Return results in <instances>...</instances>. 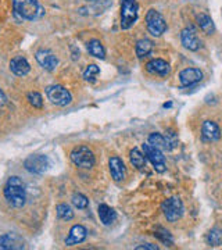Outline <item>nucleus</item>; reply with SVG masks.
<instances>
[{
	"instance_id": "nucleus-1",
	"label": "nucleus",
	"mask_w": 222,
	"mask_h": 250,
	"mask_svg": "<svg viewBox=\"0 0 222 250\" xmlns=\"http://www.w3.org/2000/svg\"><path fill=\"white\" fill-rule=\"evenodd\" d=\"M4 197L11 207L21 208L27 202V192L25 185L20 177H10L6 187H4Z\"/></svg>"
},
{
	"instance_id": "nucleus-2",
	"label": "nucleus",
	"mask_w": 222,
	"mask_h": 250,
	"mask_svg": "<svg viewBox=\"0 0 222 250\" xmlns=\"http://www.w3.org/2000/svg\"><path fill=\"white\" fill-rule=\"evenodd\" d=\"M13 9L24 20H35L40 16L42 7L38 0H13Z\"/></svg>"
},
{
	"instance_id": "nucleus-3",
	"label": "nucleus",
	"mask_w": 222,
	"mask_h": 250,
	"mask_svg": "<svg viewBox=\"0 0 222 250\" xmlns=\"http://www.w3.org/2000/svg\"><path fill=\"white\" fill-rule=\"evenodd\" d=\"M139 4L136 0H121V28L129 29L138 21Z\"/></svg>"
},
{
	"instance_id": "nucleus-4",
	"label": "nucleus",
	"mask_w": 222,
	"mask_h": 250,
	"mask_svg": "<svg viewBox=\"0 0 222 250\" xmlns=\"http://www.w3.org/2000/svg\"><path fill=\"white\" fill-rule=\"evenodd\" d=\"M161 210H162L164 217L168 220L169 223H175V221H178L183 215L185 207H183V203H182V200L179 197L172 196L162 202Z\"/></svg>"
},
{
	"instance_id": "nucleus-5",
	"label": "nucleus",
	"mask_w": 222,
	"mask_h": 250,
	"mask_svg": "<svg viewBox=\"0 0 222 250\" xmlns=\"http://www.w3.org/2000/svg\"><path fill=\"white\" fill-rule=\"evenodd\" d=\"M144 20H146V27L150 35L159 38L167 31V22L160 11L154 9L149 10Z\"/></svg>"
},
{
	"instance_id": "nucleus-6",
	"label": "nucleus",
	"mask_w": 222,
	"mask_h": 250,
	"mask_svg": "<svg viewBox=\"0 0 222 250\" xmlns=\"http://www.w3.org/2000/svg\"><path fill=\"white\" fill-rule=\"evenodd\" d=\"M143 154L147 160L150 161L157 172H164L165 171V156L162 154V150L154 147L150 143H143Z\"/></svg>"
},
{
	"instance_id": "nucleus-7",
	"label": "nucleus",
	"mask_w": 222,
	"mask_h": 250,
	"mask_svg": "<svg viewBox=\"0 0 222 250\" xmlns=\"http://www.w3.org/2000/svg\"><path fill=\"white\" fill-rule=\"evenodd\" d=\"M46 96L47 99L56 104V106H68L72 102V96L70 93V90H67L61 85H52V86H47L46 89Z\"/></svg>"
},
{
	"instance_id": "nucleus-8",
	"label": "nucleus",
	"mask_w": 222,
	"mask_h": 250,
	"mask_svg": "<svg viewBox=\"0 0 222 250\" xmlns=\"http://www.w3.org/2000/svg\"><path fill=\"white\" fill-rule=\"evenodd\" d=\"M147 142L153 145L154 147L160 149V150L169 152V150L175 149L178 146V138L174 132H168L167 135L154 132V134H151L149 136V141Z\"/></svg>"
},
{
	"instance_id": "nucleus-9",
	"label": "nucleus",
	"mask_w": 222,
	"mask_h": 250,
	"mask_svg": "<svg viewBox=\"0 0 222 250\" xmlns=\"http://www.w3.org/2000/svg\"><path fill=\"white\" fill-rule=\"evenodd\" d=\"M71 160L80 168H92L95 166L93 152L86 146L75 147L71 152Z\"/></svg>"
},
{
	"instance_id": "nucleus-10",
	"label": "nucleus",
	"mask_w": 222,
	"mask_h": 250,
	"mask_svg": "<svg viewBox=\"0 0 222 250\" xmlns=\"http://www.w3.org/2000/svg\"><path fill=\"white\" fill-rule=\"evenodd\" d=\"M49 166H50V161L44 154H32L24 161L25 170L29 171L31 174H38V175L44 174L49 168Z\"/></svg>"
},
{
	"instance_id": "nucleus-11",
	"label": "nucleus",
	"mask_w": 222,
	"mask_h": 250,
	"mask_svg": "<svg viewBox=\"0 0 222 250\" xmlns=\"http://www.w3.org/2000/svg\"><path fill=\"white\" fill-rule=\"evenodd\" d=\"M181 42H182L183 47L190 52H197L202 47V41L199 39L196 31L192 27L185 28L181 32Z\"/></svg>"
},
{
	"instance_id": "nucleus-12",
	"label": "nucleus",
	"mask_w": 222,
	"mask_h": 250,
	"mask_svg": "<svg viewBox=\"0 0 222 250\" xmlns=\"http://www.w3.org/2000/svg\"><path fill=\"white\" fill-rule=\"evenodd\" d=\"M35 59L36 62H39V65L43 67L44 70H47V71H53V70H56V67L59 65V59L47 49L38 50L35 53Z\"/></svg>"
},
{
	"instance_id": "nucleus-13",
	"label": "nucleus",
	"mask_w": 222,
	"mask_h": 250,
	"mask_svg": "<svg viewBox=\"0 0 222 250\" xmlns=\"http://www.w3.org/2000/svg\"><path fill=\"white\" fill-rule=\"evenodd\" d=\"M24 248H25L24 241L17 233L10 232L0 236V249L1 250H20Z\"/></svg>"
},
{
	"instance_id": "nucleus-14",
	"label": "nucleus",
	"mask_w": 222,
	"mask_h": 250,
	"mask_svg": "<svg viewBox=\"0 0 222 250\" xmlns=\"http://www.w3.org/2000/svg\"><path fill=\"white\" fill-rule=\"evenodd\" d=\"M202 80H203V72L199 68H185L179 72V81H181V85L183 86L195 85Z\"/></svg>"
},
{
	"instance_id": "nucleus-15",
	"label": "nucleus",
	"mask_w": 222,
	"mask_h": 250,
	"mask_svg": "<svg viewBox=\"0 0 222 250\" xmlns=\"http://www.w3.org/2000/svg\"><path fill=\"white\" fill-rule=\"evenodd\" d=\"M202 138L205 142H215L221 138V129L214 121H204L202 126Z\"/></svg>"
},
{
	"instance_id": "nucleus-16",
	"label": "nucleus",
	"mask_w": 222,
	"mask_h": 250,
	"mask_svg": "<svg viewBox=\"0 0 222 250\" xmlns=\"http://www.w3.org/2000/svg\"><path fill=\"white\" fill-rule=\"evenodd\" d=\"M146 70L154 74V75H160V77H167L169 72H171V67L165 60L162 59H154L146 64Z\"/></svg>"
},
{
	"instance_id": "nucleus-17",
	"label": "nucleus",
	"mask_w": 222,
	"mask_h": 250,
	"mask_svg": "<svg viewBox=\"0 0 222 250\" xmlns=\"http://www.w3.org/2000/svg\"><path fill=\"white\" fill-rule=\"evenodd\" d=\"M88 236V229L83 227V225H74L70 233H68V238L65 239V245L67 246H74V245H78L86 239Z\"/></svg>"
},
{
	"instance_id": "nucleus-18",
	"label": "nucleus",
	"mask_w": 222,
	"mask_h": 250,
	"mask_svg": "<svg viewBox=\"0 0 222 250\" xmlns=\"http://www.w3.org/2000/svg\"><path fill=\"white\" fill-rule=\"evenodd\" d=\"M108 166H110L111 177L116 182L124 181L125 175H126V168H125L124 161L121 160L120 157H111L110 161H108Z\"/></svg>"
},
{
	"instance_id": "nucleus-19",
	"label": "nucleus",
	"mask_w": 222,
	"mask_h": 250,
	"mask_svg": "<svg viewBox=\"0 0 222 250\" xmlns=\"http://www.w3.org/2000/svg\"><path fill=\"white\" fill-rule=\"evenodd\" d=\"M10 70H11L13 74H16L18 77H24V75H27L28 72H29L31 65L27 62V59H24L21 56H17V57H14L10 62Z\"/></svg>"
},
{
	"instance_id": "nucleus-20",
	"label": "nucleus",
	"mask_w": 222,
	"mask_h": 250,
	"mask_svg": "<svg viewBox=\"0 0 222 250\" xmlns=\"http://www.w3.org/2000/svg\"><path fill=\"white\" fill-rule=\"evenodd\" d=\"M196 20H197V24H199L200 29L204 32L205 35H213L214 31H215V25H214L213 18L210 17L208 14L200 13V14H197Z\"/></svg>"
},
{
	"instance_id": "nucleus-21",
	"label": "nucleus",
	"mask_w": 222,
	"mask_h": 250,
	"mask_svg": "<svg viewBox=\"0 0 222 250\" xmlns=\"http://www.w3.org/2000/svg\"><path fill=\"white\" fill-rule=\"evenodd\" d=\"M98 214L100 221L104 224V225H111V224L116 221L117 214L116 211L107 205H100L98 208Z\"/></svg>"
},
{
	"instance_id": "nucleus-22",
	"label": "nucleus",
	"mask_w": 222,
	"mask_h": 250,
	"mask_svg": "<svg viewBox=\"0 0 222 250\" xmlns=\"http://www.w3.org/2000/svg\"><path fill=\"white\" fill-rule=\"evenodd\" d=\"M153 50V42L150 39H141L136 42V46H135V52H136V56L139 59H143L146 56H149Z\"/></svg>"
},
{
	"instance_id": "nucleus-23",
	"label": "nucleus",
	"mask_w": 222,
	"mask_h": 250,
	"mask_svg": "<svg viewBox=\"0 0 222 250\" xmlns=\"http://www.w3.org/2000/svg\"><path fill=\"white\" fill-rule=\"evenodd\" d=\"M88 52L96 59H104L106 57V50L101 45V42L98 39H92L88 42Z\"/></svg>"
},
{
	"instance_id": "nucleus-24",
	"label": "nucleus",
	"mask_w": 222,
	"mask_h": 250,
	"mask_svg": "<svg viewBox=\"0 0 222 250\" xmlns=\"http://www.w3.org/2000/svg\"><path fill=\"white\" fill-rule=\"evenodd\" d=\"M129 160L132 163V166L135 168H138V170H142L146 167V157H144V154H143L139 149H132L131 153H129Z\"/></svg>"
},
{
	"instance_id": "nucleus-25",
	"label": "nucleus",
	"mask_w": 222,
	"mask_h": 250,
	"mask_svg": "<svg viewBox=\"0 0 222 250\" xmlns=\"http://www.w3.org/2000/svg\"><path fill=\"white\" fill-rule=\"evenodd\" d=\"M56 214L62 221H70L74 218V210L68 205H59L56 207Z\"/></svg>"
},
{
	"instance_id": "nucleus-26",
	"label": "nucleus",
	"mask_w": 222,
	"mask_h": 250,
	"mask_svg": "<svg viewBox=\"0 0 222 250\" xmlns=\"http://www.w3.org/2000/svg\"><path fill=\"white\" fill-rule=\"evenodd\" d=\"M207 243L210 246H220L222 245V229L221 228H214L207 235Z\"/></svg>"
},
{
	"instance_id": "nucleus-27",
	"label": "nucleus",
	"mask_w": 222,
	"mask_h": 250,
	"mask_svg": "<svg viewBox=\"0 0 222 250\" xmlns=\"http://www.w3.org/2000/svg\"><path fill=\"white\" fill-rule=\"evenodd\" d=\"M100 74V68H99L96 64H90L86 67V70L83 72V78L89 82H95L96 77Z\"/></svg>"
},
{
	"instance_id": "nucleus-28",
	"label": "nucleus",
	"mask_w": 222,
	"mask_h": 250,
	"mask_svg": "<svg viewBox=\"0 0 222 250\" xmlns=\"http://www.w3.org/2000/svg\"><path fill=\"white\" fill-rule=\"evenodd\" d=\"M72 205L75 206L77 208H80V210H83V208H86L89 206L88 197L85 196V195H82V193H75L72 196Z\"/></svg>"
},
{
	"instance_id": "nucleus-29",
	"label": "nucleus",
	"mask_w": 222,
	"mask_h": 250,
	"mask_svg": "<svg viewBox=\"0 0 222 250\" xmlns=\"http://www.w3.org/2000/svg\"><path fill=\"white\" fill-rule=\"evenodd\" d=\"M28 102H29L31 106H34L36 108H42V106H43V98L38 92H29L28 93Z\"/></svg>"
},
{
	"instance_id": "nucleus-30",
	"label": "nucleus",
	"mask_w": 222,
	"mask_h": 250,
	"mask_svg": "<svg viewBox=\"0 0 222 250\" xmlns=\"http://www.w3.org/2000/svg\"><path fill=\"white\" fill-rule=\"evenodd\" d=\"M154 236H157L161 242H164V243H167V245H172V238H171V233L167 231V229H164V228H160L157 232L154 233Z\"/></svg>"
},
{
	"instance_id": "nucleus-31",
	"label": "nucleus",
	"mask_w": 222,
	"mask_h": 250,
	"mask_svg": "<svg viewBox=\"0 0 222 250\" xmlns=\"http://www.w3.org/2000/svg\"><path fill=\"white\" fill-rule=\"evenodd\" d=\"M136 250H159L157 245H151V243H144V245H139L135 248Z\"/></svg>"
},
{
	"instance_id": "nucleus-32",
	"label": "nucleus",
	"mask_w": 222,
	"mask_h": 250,
	"mask_svg": "<svg viewBox=\"0 0 222 250\" xmlns=\"http://www.w3.org/2000/svg\"><path fill=\"white\" fill-rule=\"evenodd\" d=\"M6 103H7V98H6L4 92L0 89V106H3V104H6Z\"/></svg>"
},
{
	"instance_id": "nucleus-33",
	"label": "nucleus",
	"mask_w": 222,
	"mask_h": 250,
	"mask_svg": "<svg viewBox=\"0 0 222 250\" xmlns=\"http://www.w3.org/2000/svg\"><path fill=\"white\" fill-rule=\"evenodd\" d=\"M86 1H90V3H96V1H104V0H86Z\"/></svg>"
}]
</instances>
